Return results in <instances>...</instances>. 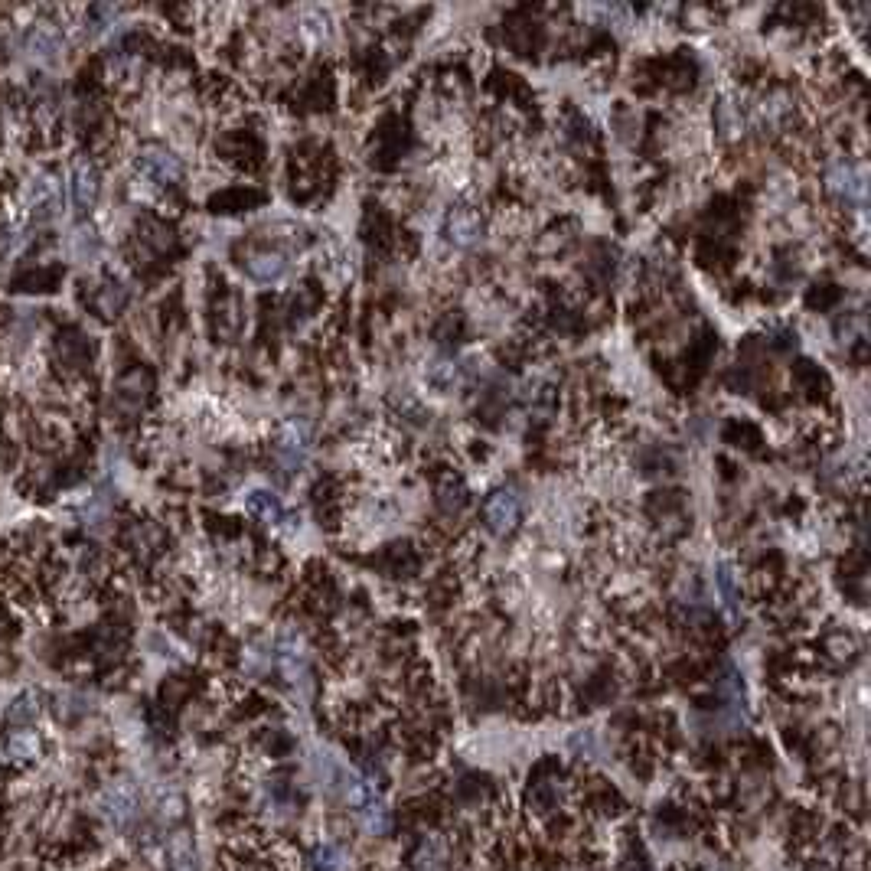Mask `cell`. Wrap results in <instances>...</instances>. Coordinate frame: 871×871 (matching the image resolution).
Masks as SVG:
<instances>
[{"label":"cell","instance_id":"6da1fadb","mask_svg":"<svg viewBox=\"0 0 871 871\" xmlns=\"http://www.w3.org/2000/svg\"><path fill=\"white\" fill-rule=\"evenodd\" d=\"M66 203V183L53 170H33L20 186V209L30 222H53Z\"/></svg>","mask_w":871,"mask_h":871},{"label":"cell","instance_id":"7a4b0ae2","mask_svg":"<svg viewBox=\"0 0 871 871\" xmlns=\"http://www.w3.org/2000/svg\"><path fill=\"white\" fill-rule=\"evenodd\" d=\"M134 167H138L144 183L160 186V190L177 186L186 177L183 157L177 151H170V147H164V144H144L138 151V157H134Z\"/></svg>","mask_w":871,"mask_h":871},{"label":"cell","instance_id":"3957f363","mask_svg":"<svg viewBox=\"0 0 871 871\" xmlns=\"http://www.w3.org/2000/svg\"><path fill=\"white\" fill-rule=\"evenodd\" d=\"M826 190L842 206H862L865 203V173L849 157H832L823 170Z\"/></svg>","mask_w":871,"mask_h":871},{"label":"cell","instance_id":"277c9868","mask_svg":"<svg viewBox=\"0 0 871 871\" xmlns=\"http://www.w3.org/2000/svg\"><path fill=\"white\" fill-rule=\"evenodd\" d=\"M310 447H314V434H310V425L301 418H291L288 425L278 431L275 438V457L278 464L288 470V474H297L307 457H310Z\"/></svg>","mask_w":871,"mask_h":871},{"label":"cell","instance_id":"5b68a950","mask_svg":"<svg viewBox=\"0 0 871 871\" xmlns=\"http://www.w3.org/2000/svg\"><path fill=\"white\" fill-rule=\"evenodd\" d=\"M66 196L72 199L76 213H92L98 196H102V173L92 164L89 157H76L69 167V183H66Z\"/></svg>","mask_w":871,"mask_h":871},{"label":"cell","instance_id":"8992f818","mask_svg":"<svg viewBox=\"0 0 871 871\" xmlns=\"http://www.w3.org/2000/svg\"><path fill=\"white\" fill-rule=\"evenodd\" d=\"M522 519V503L513 490H493L487 500H483V522L493 535H509L516 532Z\"/></svg>","mask_w":871,"mask_h":871},{"label":"cell","instance_id":"52a82bcc","mask_svg":"<svg viewBox=\"0 0 871 871\" xmlns=\"http://www.w3.org/2000/svg\"><path fill=\"white\" fill-rule=\"evenodd\" d=\"M441 232L444 239L451 242L454 248H470L480 242L483 235V219L474 206H451L444 213V222H441Z\"/></svg>","mask_w":871,"mask_h":871},{"label":"cell","instance_id":"ba28073f","mask_svg":"<svg viewBox=\"0 0 871 871\" xmlns=\"http://www.w3.org/2000/svg\"><path fill=\"white\" fill-rule=\"evenodd\" d=\"M242 265H245V275L255 284H281L291 271L288 255L278 252V248H252Z\"/></svg>","mask_w":871,"mask_h":871},{"label":"cell","instance_id":"9c48e42d","mask_svg":"<svg viewBox=\"0 0 871 871\" xmlns=\"http://www.w3.org/2000/svg\"><path fill=\"white\" fill-rule=\"evenodd\" d=\"M242 506H245V513L252 516V519H258L261 526H271V529H278L281 522H288V509H284V503H281V496L278 493H271V490H248L245 493V500H242Z\"/></svg>","mask_w":871,"mask_h":871},{"label":"cell","instance_id":"30bf717a","mask_svg":"<svg viewBox=\"0 0 871 871\" xmlns=\"http://www.w3.org/2000/svg\"><path fill=\"white\" fill-rule=\"evenodd\" d=\"M23 49H27V59L30 62H53L62 53V30L53 27V23H33L27 40H23Z\"/></svg>","mask_w":871,"mask_h":871},{"label":"cell","instance_id":"8fae6325","mask_svg":"<svg viewBox=\"0 0 871 871\" xmlns=\"http://www.w3.org/2000/svg\"><path fill=\"white\" fill-rule=\"evenodd\" d=\"M102 810L108 816V823L115 826H128L134 816H138V790L131 783H115L108 787L102 796Z\"/></svg>","mask_w":871,"mask_h":871},{"label":"cell","instance_id":"7c38bea8","mask_svg":"<svg viewBox=\"0 0 871 871\" xmlns=\"http://www.w3.org/2000/svg\"><path fill=\"white\" fill-rule=\"evenodd\" d=\"M529 800L535 803V810H542L545 816H555L558 810H562V803L568 800V783L558 774L539 777L529 787Z\"/></svg>","mask_w":871,"mask_h":871},{"label":"cell","instance_id":"4fadbf2b","mask_svg":"<svg viewBox=\"0 0 871 871\" xmlns=\"http://www.w3.org/2000/svg\"><path fill=\"white\" fill-rule=\"evenodd\" d=\"M412 871H451V852H447L444 839L425 836L412 852Z\"/></svg>","mask_w":871,"mask_h":871},{"label":"cell","instance_id":"5bb4252c","mask_svg":"<svg viewBox=\"0 0 871 871\" xmlns=\"http://www.w3.org/2000/svg\"><path fill=\"white\" fill-rule=\"evenodd\" d=\"M356 819H359V826H363V832H369V836H389V832H392V810L385 806L382 796L369 800L366 806H359Z\"/></svg>","mask_w":871,"mask_h":871},{"label":"cell","instance_id":"9a60e30c","mask_svg":"<svg viewBox=\"0 0 871 871\" xmlns=\"http://www.w3.org/2000/svg\"><path fill=\"white\" fill-rule=\"evenodd\" d=\"M310 868L314 871H350V852L340 842H320L310 852Z\"/></svg>","mask_w":871,"mask_h":871},{"label":"cell","instance_id":"2e32d148","mask_svg":"<svg viewBox=\"0 0 871 871\" xmlns=\"http://www.w3.org/2000/svg\"><path fill=\"white\" fill-rule=\"evenodd\" d=\"M124 304H128V288L121 281H102L95 291V307L102 310V317H118Z\"/></svg>","mask_w":871,"mask_h":871},{"label":"cell","instance_id":"e0dca14e","mask_svg":"<svg viewBox=\"0 0 871 871\" xmlns=\"http://www.w3.org/2000/svg\"><path fill=\"white\" fill-rule=\"evenodd\" d=\"M330 33H333V23H330L327 10H304V14H301V36L310 46H323L330 40Z\"/></svg>","mask_w":871,"mask_h":871},{"label":"cell","instance_id":"ac0fdd59","mask_svg":"<svg viewBox=\"0 0 871 871\" xmlns=\"http://www.w3.org/2000/svg\"><path fill=\"white\" fill-rule=\"evenodd\" d=\"M715 584H718V591H721V597H725V607L731 614H738L741 611V594H738V584H734V568L731 565H718V571H715Z\"/></svg>","mask_w":871,"mask_h":871},{"label":"cell","instance_id":"d6986e66","mask_svg":"<svg viewBox=\"0 0 871 871\" xmlns=\"http://www.w3.org/2000/svg\"><path fill=\"white\" fill-rule=\"evenodd\" d=\"M425 379L434 389H451L454 379H457V366L447 363V359H431L428 369H425Z\"/></svg>","mask_w":871,"mask_h":871},{"label":"cell","instance_id":"ffe728a7","mask_svg":"<svg viewBox=\"0 0 871 871\" xmlns=\"http://www.w3.org/2000/svg\"><path fill=\"white\" fill-rule=\"evenodd\" d=\"M36 751H40V738H36L33 731H17L14 738L7 741V754L14 757V761H27Z\"/></svg>","mask_w":871,"mask_h":871},{"label":"cell","instance_id":"44dd1931","mask_svg":"<svg viewBox=\"0 0 871 871\" xmlns=\"http://www.w3.org/2000/svg\"><path fill=\"white\" fill-rule=\"evenodd\" d=\"M36 715V699L33 695H20V699L14 702V708H10V721H30Z\"/></svg>","mask_w":871,"mask_h":871},{"label":"cell","instance_id":"7402d4cb","mask_svg":"<svg viewBox=\"0 0 871 871\" xmlns=\"http://www.w3.org/2000/svg\"><path fill=\"white\" fill-rule=\"evenodd\" d=\"M708 871H718V868H708Z\"/></svg>","mask_w":871,"mask_h":871}]
</instances>
